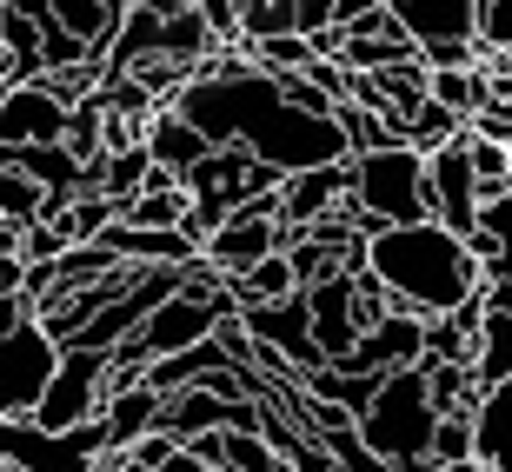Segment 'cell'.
Instances as JSON below:
<instances>
[{"label":"cell","mask_w":512,"mask_h":472,"mask_svg":"<svg viewBox=\"0 0 512 472\" xmlns=\"http://www.w3.org/2000/svg\"><path fill=\"white\" fill-rule=\"evenodd\" d=\"M366 273L386 286V300L413 320H439L453 306L479 300V266L466 253L459 233H446L439 220H419V227H386L366 240Z\"/></svg>","instance_id":"obj_1"},{"label":"cell","mask_w":512,"mask_h":472,"mask_svg":"<svg viewBox=\"0 0 512 472\" xmlns=\"http://www.w3.org/2000/svg\"><path fill=\"white\" fill-rule=\"evenodd\" d=\"M433 433H439V413H433V393H426L419 366L380 379L373 406L360 413V439L393 472H433Z\"/></svg>","instance_id":"obj_2"},{"label":"cell","mask_w":512,"mask_h":472,"mask_svg":"<svg viewBox=\"0 0 512 472\" xmlns=\"http://www.w3.org/2000/svg\"><path fill=\"white\" fill-rule=\"evenodd\" d=\"M353 233L373 240L386 227H419V220H433L426 213V153L413 147H380V153H360L353 160Z\"/></svg>","instance_id":"obj_3"},{"label":"cell","mask_w":512,"mask_h":472,"mask_svg":"<svg viewBox=\"0 0 512 472\" xmlns=\"http://www.w3.org/2000/svg\"><path fill=\"white\" fill-rule=\"evenodd\" d=\"M107 373H114L107 353H60V373L40 393L34 426L40 433H80V426H94L100 406H107Z\"/></svg>","instance_id":"obj_4"},{"label":"cell","mask_w":512,"mask_h":472,"mask_svg":"<svg viewBox=\"0 0 512 472\" xmlns=\"http://www.w3.org/2000/svg\"><path fill=\"white\" fill-rule=\"evenodd\" d=\"M60 373V353L40 326H20L0 340V419H34L40 393L54 386Z\"/></svg>","instance_id":"obj_5"},{"label":"cell","mask_w":512,"mask_h":472,"mask_svg":"<svg viewBox=\"0 0 512 472\" xmlns=\"http://www.w3.org/2000/svg\"><path fill=\"white\" fill-rule=\"evenodd\" d=\"M240 333H247L253 346H266L286 373H300V379H313L326 366L320 346H313V326H306V300L300 293L280 300V306H247V313H240Z\"/></svg>","instance_id":"obj_6"},{"label":"cell","mask_w":512,"mask_h":472,"mask_svg":"<svg viewBox=\"0 0 512 472\" xmlns=\"http://www.w3.org/2000/svg\"><path fill=\"white\" fill-rule=\"evenodd\" d=\"M306 326H313V346H320L326 366H340L353 346L366 340L360 333V273H333V280L306 286Z\"/></svg>","instance_id":"obj_7"},{"label":"cell","mask_w":512,"mask_h":472,"mask_svg":"<svg viewBox=\"0 0 512 472\" xmlns=\"http://www.w3.org/2000/svg\"><path fill=\"white\" fill-rule=\"evenodd\" d=\"M426 213H433L446 233H473L479 220V187H473V160H466V133L446 140L439 153H426Z\"/></svg>","instance_id":"obj_8"},{"label":"cell","mask_w":512,"mask_h":472,"mask_svg":"<svg viewBox=\"0 0 512 472\" xmlns=\"http://www.w3.org/2000/svg\"><path fill=\"white\" fill-rule=\"evenodd\" d=\"M386 14L399 20V34L419 54L433 47H479V0H386Z\"/></svg>","instance_id":"obj_9"},{"label":"cell","mask_w":512,"mask_h":472,"mask_svg":"<svg viewBox=\"0 0 512 472\" xmlns=\"http://www.w3.org/2000/svg\"><path fill=\"white\" fill-rule=\"evenodd\" d=\"M419 359H426V320H413V313H393V320H380L373 333H366L353 353L333 366V373H360V379H393V373H413Z\"/></svg>","instance_id":"obj_10"},{"label":"cell","mask_w":512,"mask_h":472,"mask_svg":"<svg viewBox=\"0 0 512 472\" xmlns=\"http://www.w3.org/2000/svg\"><path fill=\"white\" fill-rule=\"evenodd\" d=\"M67 140V107L40 94V87H7V107H0V160L27 147H60Z\"/></svg>","instance_id":"obj_11"},{"label":"cell","mask_w":512,"mask_h":472,"mask_svg":"<svg viewBox=\"0 0 512 472\" xmlns=\"http://www.w3.org/2000/svg\"><path fill=\"white\" fill-rule=\"evenodd\" d=\"M346 200H353V160H340V167H313V173H293V180H280V220L293 233H306L313 220H326V213H340Z\"/></svg>","instance_id":"obj_12"},{"label":"cell","mask_w":512,"mask_h":472,"mask_svg":"<svg viewBox=\"0 0 512 472\" xmlns=\"http://www.w3.org/2000/svg\"><path fill=\"white\" fill-rule=\"evenodd\" d=\"M466 253H473V266H479V280H486V286L512 273V193H499V200L479 207L473 233H466ZM486 286H479V293H486Z\"/></svg>","instance_id":"obj_13"},{"label":"cell","mask_w":512,"mask_h":472,"mask_svg":"<svg viewBox=\"0 0 512 472\" xmlns=\"http://www.w3.org/2000/svg\"><path fill=\"white\" fill-rule=\"evenodd\" d=\"M473 466L512 472V379L473 399Z\"/></svg>","instance_id":"obj_14"},{"label":"cell","mask_w":512,"mask_h":472,"mask_svg":"<svg viewBox=\"0 0 512 472\" xmlns=\"http://www.w3.org/2000/svg\"><path fill=\"white\" fill-rule=\"evenodd\" d=\"M140 147H147V160H153L160 173H173V180H187V173L213 153L207 140H200V133H193L180 114H167V107H160V114L147 120V140H140Z\"/></svg>","instance_id":"obj_15"},{"label":"cell","mask_w":512,"mask_h":472,"mask_svg":"<svg viewBox=\"0 0 512 472\" xmlns=\"http://www.w3.org/2000/svg\"><path fill=\"white\" fill-rule=\"evenodd\" d=\"M160 406H167V399L147 393V386H127V393H114L107 406H100L107 446H114V453H127V446H140L147 433H160Z\"/></svg>","instance_id":"obj_16"},{"label":"cell","mask_w":512,"mask_h":472,"mask_svg":"<svg viewBox=\"0 0 512 472\" xmlns=\"http://www.w3.org/2000/svg\"><path fill=\"white\" fill-rule=\"evenodd\" d=\"M479 320H486V300H466V306H453V313L426 320V359H439V366H473Z\"/></svg>","instance_id":"obj_17"},{"label":"cell","mask_w":512,"mask_h":472,"mask_svg":"<svg viewBox=\"0 0 512 472\" xmlns=\"http://www.w3.org/2000/svg\"><path fill=\"white\" fill-rule=\"evenodd\" d=\"M473 393H493L512 379V313H493L486 306V320H479V346H473Z\"/></svg>","instance_id":"obj_18"},{"label":"cell","mask_w":512,"mask_h":472,"mask_svg":"<svg viewBox=\"0 0 512 472\" xmlns=\"http://www.w3.org/2000/svg\"><path fill=\"white\" fill-rule=\"evenodd\" d=\"M233 306L247 313V306H280L300 293V280H293V266H286V253H273V260H260L253 273H240V280H227Z\"/></svg>","instance_id":"obj_19"},{"label":"cell","mask_w":512,"mask_h":472,"mask_svg":"<svg viewBox=\"0 0 512 472\" xmlns=\"http://www.w3.org/2000/svg\"><path fill=\"white\" fill-rule=\"evenodd\" d=\"M300 34V0H240V47Z\"/></svg>","instance_id":"obj_20"},{"label":"cell","mask_w":512,"mask_h":472,"mask_svg":"<svg viewBox=\"0 0 512 472\" xmlns=\"http://www.w3.org/2000/svg\"><path fill=\"white\" fill-rule=\"evenodd\" d=\"M40 207H47V193L27 180V173L0 167V220H14V227H27V220H40Z\"/></svg>","instance_id":"obj_21"},{"label":"cell","mask_w":512,"mask_h":472,"mask_svg":"<svg viewBox=\"0 0 512 472\" xmlns=\"http://www.w3.org/2000/svg\"><path fill=\"white\" fill-rule=\"evenodd\" d=\"M433 466H446V472H466V466H473V413L439 419V433H433Z\"/></svg>","instance_id":"obj_22"},{"label":"cell","mask_w":512,"mask_h":472,"mask_svg":"<svg viewBox=\"0 0 512 472\" xmlns=\"http://www.w3.org/2000/svg\"><path fill=\"white\" fill-rule=\"evenodd\" d=\"M60 147L74 153L80 167H87V160H100V107H94V100H80L74 114H67V140H60Z\"/></svg>","instance_id":"obj_23"},{"label":"cell","mask_w":512,"mask_h":472,"mask_svg":"<svg viewBox=\"0 0 512 472\" xmlns=\"http://www.w3.org/2000/svg\"><path fill=\"white\" fill-rule=\"evenodd\" d=\"M479 54H512V0H479Z\"/></svg>","instance_id":"obj_24"},{"label":"cell","mask_w":512,"mask_h":472,"mask_svg":"<svg viewBox=\"0 0 512 472\" xmlns=\"http://www.w3.org/2000/svg\"><path fill=\"white\" fill-rule=\"evenodd\" d=\"M20 326H34V306L20 300V293H0V340L20 333Z\"/></svg>","instance_id":"obj_25"},{"label":"cell","mask_w":512,"mask_h":472,"mask_svg":"<svg viewBox=\"0 0 512 472\" xmlns=\"http://www.w3.org/2000/svg\"><path fill=\"white\" fill-rule=\"evenodd\" d=\"M479 300L493 306V313H512V273H506V280H493L486 293H479Z\"/></svg>","instance_id":"obj_26"},{"label":"cell","mask_w":512,"mask_h":472,"mask_svg":"<svg viewBox=\"0 0 512 472\" xmlns=\"http://www.w3.org/2000/svg\"><path fill=\"white\" fill-rule=\"evenodd\" d=\"M0 107H7V80H0Z\"/></svg>","instance_id":"obj_27"},{"label":"cell","mask_w":512,"mask_h":472,"mask_svg":"<svg viewBox=\"0 0 512 472\" xmlns=\"http://www.w3.org/2000/svg\"><path fill=\"white\" fill-rule=\"evenodd\" d=\"M466 472H486V466H466Z\"/></svg>","instance_id":"obj_28"},{"label":"cell","mask_w":512,"mask_h":472,"mask_svg":"<svg viewBox=\"0 0 512 472\" xmlns=\"http://www.w3.org/2000/svg\"><path fill=\"white\" fill-rule=\"evenodd\" d=\"M280 472H293V466H280Z\"/></svg>","instance_id":"obj_29"},{"label":"cell","mask_w":512,"mask_h":472,"mask_svg":"<svg viewBox=\"0 0 512 472\" xmlns=\"http://www.w3.org/2000/svg\"><path fill=\"white\" fill-rule=\"evenodd\" d=\"M506 160H512V147H506Z\"/></svg>","instance_id":"obj_30"},{"label":"cell","mask_w":512,"mask_h":472,"mask_svg":"<svg viewBox=\"0 0 512 472\" xmlns=\"http://www.w3.org/2000/svg\"><path fill=\"white\" fill-rule=\"evenodd\" d=\"M433 472H446V466H433Z\"/></svg>","instance_id":"obj_31"}]
</instances>
